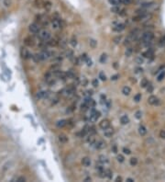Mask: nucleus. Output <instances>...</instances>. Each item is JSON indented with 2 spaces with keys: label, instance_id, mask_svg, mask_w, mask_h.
Returning <instances> with one entry per match:
<instances>
[{
  "label": "nucleus",
  "instance_id": "obj_22",
  "mask_svg": "<svg viewBox=\"0 0 165 182\" xmlns=\"http://www.w3.org/2000/svg\"><path fill=\"white\" fill-rule=\"evenodd\" d=\"M142 55H143L144 57H146V58H149V57H151V56H153V50H152V49H148L146 52L143 53Z\"/></svg>",
  "mask_w": 165,
  "mask_h": 182
},
{
  "label": "nucleus",
  "instance_id": "obj_34",
  "mask_svg": "<svg viewBox=\"0 0 165 182\" xmlns=\"http://www.w3.org/2000/svg\"><path fill=\"white\" fill-rule=\"evenodd\" d=\"M12 181H17V182H24L26 181V178L24 177H16V178H13Z\"/></svg>",
  "mask_w": 165,
  "mask_h": 182
},
{
  "label": "nucleus",
  "instance_id": "obj_57",
  "mask_svg": "<svg viewBox=\"0 0 165 182\" xmlns=\"http://www.w3.org/2000/svg\"><path fill=\"white\" fill-rule=\"evenodd\" d=\"M112 150H113V152H114V153H117V146H116V145H114V146H113V148H112Z\"/></svg>",
  "mask_w": 165,
  "mask_h": 182
},
{
  "label": "nucleus",
  "instance_id": "obj_11",
  "mask_svg": "<svg viewBox=\"0 0 165 182\" xmlns=\"http://www.w3.org/2000/svg\"><path fill=\"white\" fill-rule=\"evenodd\" d=\"M106 146H107L106 142H105V141H103V140H100V141H98V142H96V143H95V148L98 149V150L104 149Z\"/></svg>",
  "mask_w": 165,
  "mask_h": 182
},
{
  "label": "nucleus",
  "instance_id": "obj_52",
  "mask_svg": "<svg viewBox=\"0 0 165 182\" xmlns=\"http://www.w3.org/2000/svg\"><path fill=\"white\" fill-rule=\"evenodd\" d=\"M136 62L138 63V64H143V62H144V60L141 58V57H138L137 59H136Z\"/></svg>",
  "mask_w": 165,
  "mask_h": 182
},
{
  "label": "nucleus",
  "instance_id": "obj_28",
  "mask_svg": "<svg viewBox=\"0 0 165 182\" xmlns=\"http://www.w3.org/2000/svg\"><path fill=\"white\" fill-rule=\"evenodd\" d=\"M129 164H130L131 167L137 166V164H138V158L137 157H131L129 159Z\"/></svg>",
  "mask_w": 165,
  "mask_h": 182
},
{
  "label": "nucleus",
  "instance_id": "obj_10",
  "mask_svg": "<svg viewBox=\"0 0 165 182\" xmlns=\"http://www.w3.org/2000/svg\"><path fill=\"white\" fill-rule=\"evenodd\" d=\"M20 54H21V57L23 59H28V58H30L31 56L30 52L26 48H21V50H20Z\"/></svg>",
  "mask_w": 165,
  "mask_h": 182
},
{
  "label": "nucleus",
  "instance_id": "obj_33",
  "mask_svg": "<svg viewBox=\"0 0 165 182\" xmlns=\"http://www.w3.org/2000/svg\"><path fill=\"white\" fill-rule=\"evenodd\" d=\"M136 102H139V101L141 100V94L140 93H137L135 96H134V98H133Z\"/></svg>",
  "mask_w": 165,
  "mask_h": 182
},
{
  "label": "nucleus",
  "instance_id": "obj_54",
  "mask_svg": "<svg viewBox=\"0 0 165 182\" xmlns=\"http://www.w3.org/2000/svg\"><path fill=\"white\" fill-rule=\"evenodd\" d=\"M4 5L7 6V7L10 6L11 5V0H5V1H4Z\"/></svg>",
  "mask_w": 165,
  "mask_h": 182
},
{
  "label": "nucleus",
  "instance_id": "obj_8",
  "mask_svg": "<svg viewBox=\"0 0 165 182\" xmlns=\"http://www.w3.org/2000/svg\"><path fill=\"white\" fill-rule=\"evenodd\" d=\"M148 103H149L150 105H152V106L158 105V104H159V98H158L156 96L151 95V96L148 98Z\"/></svg>",
  "mask_w": 165,
  "mask_h": 182
},
{
  "label": "nucleus",
  "instance_id": "obj_7",
  "mask_svg": "<svg viewBox=\"0 0 165 182\" xmlns=\"http://www.w3.org/2000/svg\"><path fill=\"white\" fill-rule=\"evenodd\" d=\"M155 5V2L153 1H148V2H142L140 4V8H144V9H149V8H151L152 7H154Z\"/></svg>",
  "mask_w": 165,
  "mask_h": 182
},
{
  "label": "nucleus",
  "instance_id": "obj_48",
  "mask_svg": "<svg viewBox=\"0 0 165 182\" xmlns=\"http://www.w3.org/2000/svg\"><path fill=\"white\" fill-rule=\"evenodd\" d=\"M123 152H124V154H126V155H130L131 154V151L129 148H126V147L123 148Z\"/></svg>",
  "mask_w": 165,
  "mask_h": 182
},
{
  "label": "nucleus",
  "instance_id": "obj_51",
  "mask_svg": "<svg viewBox=\"0 0 165 182\" xmlns=\"http://www.w3.org/2000/svg\"><path fill=\"white\" fill-rule=\"evenodd\" d=\"M80 58H81V60H82V61H86L88 57H87V54H86V53H84V54L81 55Z\"/></svg>",
  "mask_w": 165,
  "mask_h": 182
},
{
  "label": "nucleus",
  "instance_id": "obj_26",
  "mask_svg": "<svg viewBox=\"0 0 165 182\" xmlns=\"http://www.w3.org/2000/svg\"><path fill=\"white\" fill-rule=\"evenodd\" d=\"M99 162L102 164H107V163H108V158L105 155H100L99 156Z\"/></svg>",
  "mask_w": 165,
  "mask_h": 182
},
{
  "label": "nucleus",
  "instance_id": "obj_43",
  "mask_svg": "<svg viewBox=\"0 0 165 182\" xmlns=\"http://www.w3.org/2000/svg\"><path fill=\"white\" fill-rule=\"evenodd\" d=\"M147 91L149 93H152V91H153V86L151 83H149V85L147 86Z\"/></svg>",
  "mask_w": 165,
  "mask_h": 182
},
{
  "label": "nucleus",
  "instance_id": "obj_6",
  "mask_svg": "<svg viewBox=\"0 0 165 182\" xmlns=\"http://www.w3.org/2000/svg\"><path fill=\"white\" fill-rule=\"evenodd\" d=\"M111 12L115 14H120V15H125V10L120 8V6H113L111 8Z\"/></svg>",
  "mask_w": 165,
  "mask_h": 182
},
{
  "label": "nucleus",
  "instance_id": "obj_27",
  "mask_svg": "<svg viewBox=\"0 0 165 182\" xmlns=\"http://www.w3.org/2000/svg\"><path fill=\"white\" fill-rule=\"evenodd\" d=\"M24 42L28 46H33V44H34V40L31 38H26Z\"/></svg>",
  "mask_w": 165,
  "mask_h": 182
},
{
  "label": "nucleus",
  "instance_id": "obj_16",
  "mask_svg": "<svg viewBox=\"0 0 165 182\" xmlns=\"http://www.w3.org/2000/svg\"><path fill=\"white\" fill-rule=\"evenodd\" d=\"M51 26L54 30H58L61 28V24H60V20L59 19H53L51 21Z\"/></svg>",
  "mask_w": 165,
  "mask_h": 182
},
{
  "label": "nucleus",
  "instance_id": "obj_19",
  "mask_svg": "<svg viewBox=\"0 0 165 182\" xmlns=\"http://www.w3.org/2000/svg\"><path fill=\"white\" fill-rule=\"evenodd\" d=\"M124 0H108V2L110 5L112 6H120L121 4H123Z\"/></svg>",
  "mask_w": 165,
  "mask_h": 182
},
{
  "label": "nucleus",
  "instance_id": "obj_20",
  "mask_svg": "<svg viewBox=\"0 0 165 182\" xmlns=\"http://www.w3.org/2000/svg\"><path fill=\"white\" fill-rule=\"evenodd\" d=\"M139 133L141 136L146 135V133H147V129H146V127L143 126V125H140V126L139 127Z\"/></svg>",
  "mask_w": 165,
  "mask_h": 182
},
{
  "label": "nucleus",
  "instance_id": "obj_24",
  "mask_svg": "<svg viewBox=\"0 0 165 182\" xmlns=\"http://www.w3.org/2000/svg\"><path fill=\"white\" fill-rule=\"evenodd\" d=\"M122 93L125 95V96H129L130 93H131V89L129 87H124L123 89H122Z\"/></svg>",
  "mask_w": 165,
  "mask_h": 182
},
{
  "label": "nucleus",
  "instance_id": "obj_60",
  "mask_svg": "<svg viewBox=\"0 0 165 182\" xmlns=\"http://www.w3.org/2000/svg\"><path fill=\"white\" fill-rule=\"evenodd\" d=\"M127 181H128V182H133V181H134V179H132V178H128V179H127Z\"/></svg>",
  "mask_w": 165,
  "mask_h": 182
},
{
  "label": "nucleus",
  "instance_id": "obj_41",
  "mask_svg": "<svg viewBox=\"0 0 165 182\" xmlns=\"http://www.w3.org/2000/svg\"><path fill=\"white\" fill-rule=\"evenodd\" d=\"M71 44H72L73 47H75V46L77 45V40H76L75 37H73V38L71 39Z\"/></svg>",
  "mask_w": 165,
  "mask_h": 182
},
{
  "label": "nucleus",
  "instance_id": "obj_55",
  "mask_svg": "<svg viewBox=\"0 0 165 182\" xmlns=\"http://www.w3.org/2000/svg\"><path fill=\"white\" fill-rule=\"evenodd\" d=\"M118 77H119V75H113V76L111 77V80L115 81V80H117V79Z\"/></svg>",
  "mask_w": 165,
  "mask_h": 182
},
{
  "label": "nucleus",
  "instance_id": "obj_45",
  "mask_svg": "<svg viewBox=\"0 0 165 182\" xmlns=\"http://www.w3.org/2000/svg\"><path fill=\"white\" fill-rule=\"evenodd\" d=\"M117 161L119 162V163H122V162H124V156L122 155H118L117 156Z\"/></svg>",
  "mask_w": 165,
  "mask_h": 182
},
{
  "label": "nucleus",
  "instance_id": "obj_58",
  "mask_svg": "<svg viewBox=\"0 0 165 182\" xmlns=\"http://www.w3.org/2000/svg\"><path fill=\"white\" fill-rule=\"evenodd\" d=\"M91 180H92V179H91L90 177H87L85 178V181H86V182H87V181H91Z\"/></svg>",
  "mask_w": 165,
  "mask_h": 182
},
{
  "label": "nucleus",
  "instance_id": "obj_14",
  "mask_svg": "<svg viewBox=\"0 0 165 182\" xmlns=\"http://www.w3.org/2000/svg\"><path fill=\"white\" fill-rule=\"evenodd\" d=\"M114 134V130H113V128H107V129H106L105 130V132H104V135L106 136V137H107V138H110V137H112V135Z\"/></svg>",
  "mask_w": 165,
  "mask_h": 182
},
{
  "label": "nucleus",
  "instance_id": "obj_36",
  "mask_svg": "<svg viewBox=\"0 0 165 182\" xmlns=\"http://www.w3.org/2000/svg\"><path fill=\"white\" fill-rule=\"evenodd\" d=\"M121 40H122V37H121V36H117V37L114 38L113 42H114L116 44H119V43L121 42Z\"/></svg>",
  "mask_w": 165,
  "mask_h": 182
},
{
  "label": "nucleus",
  "instance_id": "obj_32",
  "mask_svg": "<svg viewBox=\"0 0 165 182\" xmlns=\"http://www.w3.org/2000/svg\"><path fill=\"white\" fill-rule=\"evenodd\" d=\"M164 77H165V71H162V72L158 75L157 80L159 81V82H160V81H162V80L164 79Z\"/></svg>",
  "mask_w": 165,
  "mask_h": 182
},
{
  "label": "nucleus",
  "instance_id": "obj_12",
  "mask_svg": "<svg viewBox=\"0 0 165 182\" xmlns=\"http://www.w3.org/2000/svg\"><path fill=\"white\" fill-rule=\"evenodd\" d=\"M67 124H68V120H61L57 121L56 126L58 128H64L67 126Z\"/></svg>",
  "mask_w": 165,
  "mask_h": 182
},
{
  "label": "nucleus",
  "instance_id": "obj_49",
  "mask_svg": "<svg viewBox=\"0 0 165 182\" xmlns=\"http://www.w3.org/2000/svg\"><path fill=\"white\" fill-rule=\"evenodd\" d=\"M160 137L161 139H165V130H161L160 132Z\"/></svg>",
  "mask_w": 165,
  "mask_h": 182
},
{
  "label": "nucleus",
  "instance_id": "obj_15",
  "mask_svg": "<svg viewBox=\"0 0 165 182\" xmlns=\"http://www.w3.org/2000/svg\"><path fill=\"white\" fill-rule=\"evenodd\" d=\"M120 123H121V124H123V125L128 124V123H129V118L127 115L121 116V117H120Z\"/></svg>",
  "mask_w": 165,
  "mask_h": 182
},
{
  "label": "nucleus",
  "instance_id": "obj_47",
  "mask_svg": "<svg viewBox=\"0 0 165 182\" xmlns=\"http://www.w3.org/2000/svg\"><path fill=\"white\" fill-rule=\"evenodd\" d=\"M135 117L138 119V120H139V119H141V117H142V113H141V111H137L136 112V114H135Z\"/></svg>",
  "mask_w": 165,
  "mask_h": 182
},
{
  "label": "nucleus",
  "instance_id": "obj_5",
  "mask_svg": "<svg viewBox=\"0 0 165 182\" xmlns=\"http://www.w3.org/2000/svg\"><path fill=\"white\" fill-rule=\"evenodd\" d=\"M99 127H100L102 130L105 131L106 129H107V128L110 127V121H109L108 120H107V119L102 120L100 123H99Z\"/></svg>",
  "mask_w": 165,
  "mask_h": 182
},
{
  "label": "nucleus",
  "instance_id": "obj_35",
  "mask_svg": "<svg viewBox=\"0 0 165 182\" xmlns=\"http://www.w3.org/2000/svg\"><path fill=\"white\" fill-rule=\"evenodd\" d=\"M107 55L106 53H103V54L101 55V57H100V62L104 64L106 61H107Z\"/></svg>",
  "mask_w": 165,
  "mask_h": 182
},
{
  "label": "nucleus",
  "instance_id": "obj_44",
  "mask_svg": "<svg viewBox=\"0 0 165 182\" xmlns=\"http://www.w3.org/2000/svg\"><path fill=\"white\" fill-rule=\"evenodd\" d=\"M72 60H73V64L74 65H79V58H77V57H75V56H73V58H72Z\"/></svg>",
  "mask_w": 165,
  "mask_h": 182
},
{
  "label": "nucleus",
  "instance_id": "obj_29",
  "mask_svg": "<svg viewBox=\"0 0 165 182\" xmlns=\"http://www.w3.org/2000/svg\"><path fill=\"white\" fill-rule=\"evenodd\" d=\"M51 3L50 2V1H45L44 2V6H43V8H44V9L46 10V11H49V10H51Z\"/></svg>",
  "mask_w": 165,
  "mask_h": 182
},
{
  "label": "nucleus",
  "instance_id": "obj_9",
  "mask_svg": "<svg viewBox=\"0 0 165 182\" xmlns=\"http://www.w3.org/2000/svg\"><path fill=\"white\" fill-rule=\"evenodd\" d=\"M39 55L40 61H43V60H47V59H49L50 56H51V53H50L48 51L43 50V51L41 52L40 53H39Z\"/></svg>",
  "mask_w": 165,
  "mask_h": 182
},
{
  "label": "nucleus",
  "instance_id": "obj_13",
  "mask_svg": "<svg viewBox=\"0 0 165 182\" xmlns=\"http://www.w3.org/2000/svg\"><path fill=\"white\" fill-rule=\"evenodd\" d=\"M58 139H59V141L61 142V143H63V144L67 143L68 140H69V139H68V137H67V135H66V134H64V133H61V134L59 135Z\"/></svg>",
  "mask_w": 165,
  "mask_h": 182
},
{
  "label": "nucleus",
  "instance_id": "obj_21",
  "mask_svg": "<svg viewBox=\"0 0 165 182\" xmlns=\"http://www.w3.org/2000/svg\"><path fill=\"white\" fill-rule=\"evenodd\" d=\"M44 0H35V7L36 8H43V6H44Z\"/></svg>",
  "mask_w": 165,
  "mask_h": 182
},
{
  "label": "nucleus",
  "instance_id": "obj_17",
  "mask_svg": "<svg viewBox=\"0 0 165 182\" xmlns=\"http://www.w3.org/2000/svg\"><path fill=\"white\" fill-rule=\"evenodd\" d=\"M124 30H125V25L122 24V23H119V24H117V25H116L114 27V30L117 31V32H120V31H122Z\"/></svg>",
  "mask_w": 165,
  "mask_h": 182
},
{
  "label": "nucleus",
  "instance_id": "obj_37",
  "mask_svg": "<svg viewBox=\"0 0 165 182\" xmlns=\"http://www.w3.org/2000/svg\"><path fill=\"white\" fill-rule=\"evenodd\" d=\"M105 175H106V177H108V178H112V176H113L111 170H109V169H106V170H105Z\"/></svg>",
  "mask_w": 165,
  "mask_h": 182
},
{
  "label": "nucleus",
  "instance_id": "obj_38",
  "mask_svg": "<svg viewBox=\"0 0 165 182\" xmlns=\"http://www.w3.org/2000/svg\"><path fill=\"white\" fill-rule=\"evenodd\" d=\"M99 78H100L102 81H106V80H107V76H106V75H105L104 72H100V73H99Z\"/></svg>",
  "mask_w": 165,
  "mask_h": 182
},
{
  "label": "nucleus",
  "instance_id": "obj_56",
  "mask_svg": "<svg viewBox=\"0 0 165 182\" xmlns=\"http://www.w3.org/2000/svg\"><path fill=\"white\" fill-rule=\"evenodd\" d=\"M86 62L87 63V65H88V66L92 65V61H91V60H89V58H87V60L86 61Z\"/></svg>",
  "mask_w": 165,
  "mask_h": 182
},
{
  "label": "nucleus",
  "instance_id": "obj_31",
  "mask_svg": "<svg viewBox=\"0 0 165 182\" xmlns=\"http://www.w3.org/2000/svg\"><path fill=\"white\" fill-rule=\"evenodd\" d=\"M89 45H90L92 48H95L96 45H97V42H96L95 40H94V39H90V40H89Z\"/></svg>",
  "mask_w": 165,
  "mask_h": 182
},
{
  "label": "nucleus",
  "instance_id": "obj_53",
  "mask_svg": "<svg viewBox=\"0 0 165 182\" xmlns=\"http://www.w3.org/2000/svg\"><path fill=\"white\" fill-rule=\"evenodd\" d=\"M133 1H134V0H124L123 4H124V5H129V4L132 3Z\"/></svg>",
  "mask_w": 165,
  "mask_h": 182
},
{
  "label": "nucleus",
  "instance_id": "obj_59",
  "mask_svg": "<svg viewBox=\"0 0 165 182\" xmlns=\"http://www.w3.org/2000/svg\"><path fill=\"white\" fill-rule=\"evenodd\" d=\"M116 181H122V177H117L116 178Z\"/></svg>",
  "mask_w": 165,
  "mask_h": 182
},
{
  "label": "nucleus",
  "instance_id": "obj_25",
  "mask_svg": "<svg viewBox=\"0 0 165 182\" xmlns=\"http://www.w3.org/2000/svg\"><path fill=\"white\" fill-rule=\"evenodd\" d=\"M87 142H88V144H90V145L95 144V136L93 134H89V136L87 137Z\"/></svg>",
  "mask_w": 165,
  "mask_h": 182
},
{
  "label": "nucleus",
  "instance_id": "obj_2",
  "mask_svg": "<svg viewBox=\"0 0 165 182\" xmlns=\"http://www.w3.org/2000/svg\"><path fill=\"white\" fill-rule=\"evenodd\" d=\"M151 17V15L149 14V12H146V13H143V14H137L136 16L133 17L132 19H133V21L139 22V21H142V20L149 19Z\"/></svg>",
  "mask_w": 165,
  "mask_h": 182
},
{
  "label": "nucleus",
  "instance_id": "obj_46",
  "mask_svg": "<svg viewBox=\"0 0 165 182\" xmlns=\"http://www.w3.org/2000/svg\"><path fill=\"white\" fill-rule=\"evenodd\" d=\"M92 85L94 86V88H97L98 87V80L96 78L92 81Z\"/></svg>",
  "mask_w": 165,
  "mask_h": 182
},
{
  "label": "nucleus",
  "instance_id": "obj_30",
  "mask_svg": "<svg viewBox=\"0 0 165 182\" xmlns=\"http://www.w3.org/2000/svg\"><path fill=\"white\" fill-rule=\"evenodd\" d=\"M58 43H59V42H58L57 40H55V39H53V40H51V39H50V40H48V44L51 45V46H56Z\"/></svg>",
  "mask_w": 165,
  "mask_h": 182
},
{
  "label": "nucleus",
  "instance_id": "obj_40",
  "mask_svg": "<svg viewBox=\"0 0 165 182\" xmlns=\"http://www.w3.org/2000/svg\"><path fill=\"white\" fill-rule=\"evenodd\" d=\"M132 53H133V50H132V48L131 47H129L127 50H126V56H128V57H129L131 54H132Z\"/></svg>",
  "mask_w": 165,
  "mask_h": 182
},
{
  "label": "nucleus",
  "instance_id": "obj_50",
  "mask_svg": "<svg viewBox=\"0 0 165 182\" xmlns=\"http://www.w3.org/2000/svg\"><path fill=\"white\" fill-rule=\"evenodd\" d=\"M82 85L84 86V87L87 86V79H86V77L82 78Z\"/></svg>",
  "mask_w": 165,
  "mask_h": 182
},
{
  "label": "nucleus",
  "instance_id": "obj_42",
  "mask_svg": "<svg viewBox=\"0 0 165 182\" xmlns=\"http://www.w3.org/2000/svg\"><path fill=\"white\" fill-rule=\"evenodd\" d=\"M32 58H33V60L35 61L36 63H38V62H39V61H40V58H39V53H37V54H34V55L32 56Z\"/></svg>",
  "mask_w": 165,
  "mask_h": 182
},
{
  "label": "nucleus",
  "instance_id": "obj_4",
  "mask_svg": "<svg viewBox=\"0 0 165 182\" xmlns=\"http://www.w3.org/2000/svg\"><path fill=\"white\" fill-rule=\"evenodd\" d=\"M29 30L33 34H37V33H39L40 31V28L37 23H31L29 26Z\"/></svg>",
  "mask_w": 165,
  "mask_h": 182
},
{
  "label": "nucleus",
  "instance_id": "obj_3",
  "mask_svg": "<svg viewBox=\"0 0 165 182\" xmlns=\"http://www.w3.org/2000/svg\"><path fill=\"white\" fill-rule=\"evenodd\" d=\"M51 33H50L48 30H40V31L39 32V38L41 40H43V42H48V40L51 39Z\"/></svg>",
  "mask_w": 165,
  "mask_h": 182
},
{
  "label": "nucleus",
  "instance_id": "obj_1",
  "mask_svg": "<svg viewBox=\"0 0 165 182\" xmlns=\"http://www.w3.org/2000/svg\"><path fill=\"white\" fill-rule=\"evenodd\" d=\"M153 38H154V34H153L152 31H146V32L143 33V35L141 37V40H142L143 43H147L148 44L153 40Z\"/></svg>",
  "mask_w": 165,
  "mask_h": 182
},
{
  "label": "nucleus",
  "instance_id": "obj_39",
  "mask_svg": "<svg viewBox=\"0 0 165 182\" xmlns=\"http://www.w3.org/2000/svg\"><path fill=\"white\" fill-rule=\"evenodd\" d=\"M88 108H89V106L86 103V102H84L82 105H81V110H82V111H86V110H88Z\"/></svg>",
  "mask_w": 165,
  "mask_h": 182
},
{
  "label": "nucleus",
  "instance_id": "obj_18",
  "mask_svg": "<svg viewBox=\"0 0 165 182\" xmlns=\"http://www.w3.org/2000/svg\"><path fill=\"white\" fill-rule=\"evenodd\" d=\"M82 164L84 165L85 167H90L91 165V160L89 157H84L82 159Z\"/></svg>",
  "mask_w": 165,
  "mask_h": 182
},
{
  "label": "nucleus",
  "instance_id": "obj_23",
  "mask_svg": "<svg viewBox=\"0 0 165 182\" xmlns=\"http://www.w3.org/2000/svg\"><path fill=\"white\" fill-rule=\"evenodd\" d=\"M148 85H149V81H148L147 78H143V79H141V81H140V87H141V88H147Z\"/></svg>",
  "mask_w": 165,
  "mask_h": 182
}]
</instances>
